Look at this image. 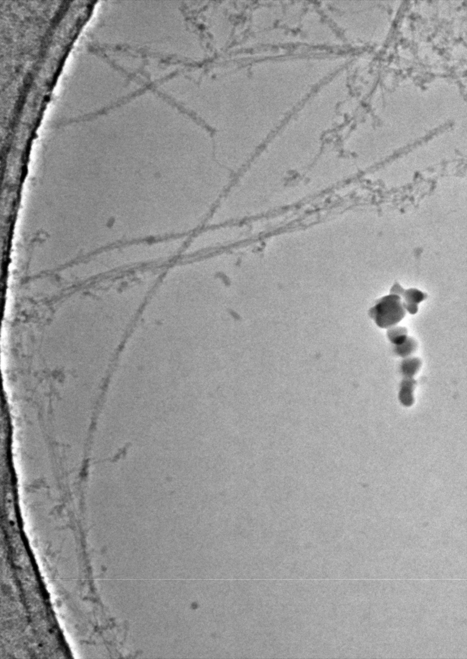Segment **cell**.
Masks as SVG:
<instances>
[{
    "mask_svg": "<svg viewBox=\"0 0 467 659\" xmlns=\"http://www.w3.org/2000/svg\"><path fill=\"white\" fill-rule=\"evenodd\" d=\"M369 314L380 328H388L396 325L404 318L405 309L402 298L391 294L378 300L370 309Z\"/></svg>",
    "mask_w": 467,
    "mask_h": 659,
    "instance_id": "6da1fadb",
    "label": "cell"
},
{
    "mask_svg": "<svg viewBox=\"0 0 467 659\" xmlns=\"http://www.w3.org/2000/svg\"><path fill=\"white\" fill-rule=\"evenodd\" d=\"M400 297L404 298L402 301L403 306L411 314H415L418 310V305L424 300L427 295L415 288H411L407 290H403L399 295Z\"/></svg>",
    "mask_w": 467,
    "mask_h": 659,
    "instance_id": "7a4b0ae2",
    "label": "cell"
},
{
    "mask_svg": "<svg viewBox=\"0 0 467 659\" xmlns=\"http://www.w3.org/2000/svg\"><path fill=\"white\" fill-rule=\"evenodd\" d=\"M416 385V381L413 378H406L402 381L400 392V400L402 404L407 406L412 405L414 401L413 391Z\"/></svg>",
    "mask_w": 467,
    "mask_h": 659,
    "instance_id": "3957f363",
    "label": "cell"
},
{
    "mask_svg": "<svg viewBox=\"0 0 467 659\" xmlns=\"http://www.w3.org/2000/svg\"><path fill=\"white\" fill-rule=\"evenodd\" d=\"M421 361L418 358H407L402 362V372L406 378H413L420 370Z\"/></svg>",
    "mask_w": 467,
    "mask_h": 659,
    "instance_id": "277c9868",
    "label": "cell"
},
{
    "mask_svg": "<svg viewBox=\"0 0 467 659\" xmlns=\"http://www.w3.org/2000/svg\"><path fill=\"white\" fill-rule=\"evenodd\" d=\"M417 344L415 339L407 337L402 344L396 345L395 352L398 356L407 357L415 352Z\"/></svg>",
    "mask_w": 467,
    "mask_h": 659,
    "instance_id": "5b68a950",
    "label": "cell"
},
{
    "mask_svg": "<svg viewBox=\"0 0 467 659\" xmlns=\"http://www.w3.org/2000/svg\"><path fill=\"white\" fill-rule=\"evenodd\" d=\"M407 329L403 327H393L388 329L387 336L390 340L395 345L402 344L407 339Z\"/></svg>",
    "mask_w": 467,
    "mask_h": 659,
    "instance_id": "8992f818",
    "label": "cell"
}]
</instances>
